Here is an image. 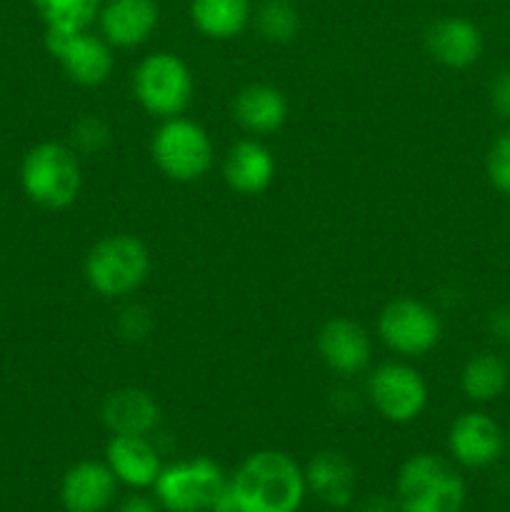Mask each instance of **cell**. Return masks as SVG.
Instances as JSON below:
<instances>
[{"label":"cell","instance_id":"cell-1","mask_svg":"<svg viewBox=\"0 0 510 512\" xmlns=\"http://www.w3.org/2000/svg\"><path fill=\"white\" fill-rule=\"evenodd\" d=\"M238 512H298L308 495L305 470L285 450H258L248 455L228 483Z\"/></svg>","mask_w":510,"mask_h":512},{"label":"cell","instance_id":"cell-2","mask_svg":"<svg viewBox=\"0 0 510 512\" xmlns=\"http://www.w3.org/2000/svg\"><path fill=\"white\" fill-rule=\"evenodd\" d=\"M150 250L138 235L110 233L90 245L83 260L85 283L108 300H125L148 280Z\"/></svg>","mask_w":510,"mask_h":512},{"label":"cell","instance_id":"cell-3","mask_svg":"<svg viewBox=\"0 0 510 512\" xmlns=\"http://www.w3.org/2000/svg\"><path fill=\"white\" fill-rule=\"evenodd\" d=\"M20 188L25 198L43 210H65L83 190L80 155L68 143L43 140L23 155Z\"/></svg>","mask_w":510,"mask_h":512},{"label":"cell","instance_id":"cell-4","mask_svg":"<svg viewBox=\"0 0 510 512\" xmlns=\"http://www.w3.org/2000/svg\"><path fill=\"white\" fill-rule=\"evenodd\" d=\"M393 498L400 512H460L465 480L450 460L435 453H415L395 475Z\"/></svg>","mask_w":510,"mask_h":512},{"label":"cell","instance_id":"cell-5","mask_svg":"<svg viewBox=\"0 0 510 512\" xmlns=\"http://www.w3.org/2000/svg\"><path fill=\"white\" fill-rule=\"evenodd\" d=\"M195 95L193 70L180 55L155 50L133 70V98L140 108L158 120L185 115Z\"/></svg>","mask_w":510,"mask_h":512},{"label":"cell","instance_id":"cell-6","mask_svg":"<svg viewBox=\"0 0 510 512\" xmlns=\"http://www.w3.org/2000/svg\"><path fill=\"white\" fill-rule=\"evenodd\" d=\"M150 158L168 180L195 183L213 168L215 145L203 125L178 115V118L160 120L150 138Z\"/></svg>","mask_w":510,"mask_h":512},{"label":"cell","instance_id":"cell-7","mask_svg":"<svg viewBox=\"0 0 510 512\" xmlns=\"http://www.w3.org/2000/svg\"><path fill=\"white\" fill-rule=\"evenodd\" d=\"M230 478L213 458L178 460L163 465L153 498L165 512H210L228 495Z\"/></svg>","mask_w":510,"mask_h":512},{"label":"cell","instance_id":"cell-8","mask_svg":"<svg viewBox=\"0 0 510 512\" xmlns=\"http://www.w3.org/2000/svg\"><path fill=\"white\" fill-rule=\"evenodd\" d=\"M365 395L380 418L393 425H408L428 408L430 390L420 370L403 360H388L370 370Z\"/></svg>","mask_w":510,"mask_h":512},{"label":"cell","instance_id":"cell-9","mask_svg":"<svg viewBox=\"0 0 510 512\" xmlns=\"http://www.w3.org/2000/svg\"><path fill=\"white\" fill-rule=\"evenodd\" d=\"M378 335L400 358H423L438 348L443 320L433 305L418 298H395L378 315Z\"/></svg>","mask_w":510,"mask_h":512},{"label":"cell","instance_id":"cell-10","mask_svg":"<svg viewBox=\"0 0 510 512\" xmlns=\"http://www.w3.org/2000/svg\"><path fill=\"white\" fill-rule=\"evenodd\" d=\"M45 48L63 73L83 88L108 83L115 70L113 45L93 30H45Z\"/></svg>","mask_w":510,"mask_h":512},{"label":"cell","instance_id":"cell-11","mask_svg":"<svg viewBox=\"0 0 510 512\" xmlns=\"http://www.w3.org/2000/svg\"><path fill=\"white\" fill-rule=\"evenodd\" d=\"M505 450V433L498 420L480 410L458 415L448 428V453L458 465L470 470L498 463Z\"/></svg>","mask_w":510,"mask_h":512},{"label":"cell","instance_id":"cell-12","mask_svg":"<svg viewBox=\"0 0 510 512\" xmlns=\"http://www.w3.org/2000/svg\"><path fill=\"white\" fill-rule=\"evenodd\" d=\"M315 348L330 373L353 378L373 360V340L368 330L350 318H330L315 335Z\"/></svg>","mask_w":510,"mask_h":512},{"label":"cell","instance_id":"cell-13","mask_svg":"<svg viewBox=\"0 0 510 512\" xmlns=\"http://www.w3.org/2000/svg\"><path fill=\"white\" fill-rule=\"evenodd\" d=\"M95 23L113 48H140L158 30L160 5L158 0H103Z\"/></svg>","mask_w":510,"mask_h":512},{"label":"cell","instance_id":"cell-14","mask_svg":"<svg viewBox=\"0 0 510 512\" xmlns=\"http://www.w3.org/2000/svg\"><path fill=\"white\" fill-rule=\"evenodd\" d=\"M483 48V30L463 15H443L425 30V50L443 68H470L480 60Z\"/></svg>","mask_w":510,"mask_h":512},{"label":"cell","instance_id":"cell-15","mask_svg":"<svg viewBox=\"0 0 510 512\" xmlns=\"http://www.w3.org/2000/svg\"><path fill=\"white\" fill-rule=\"evenodd\" d=\"M100 420L110 435H153L160 428L163 410L153 393L138 385H123L103 398Z\"/></svg>","mask_w":510,"mask_h":512},{"label":"cell","instance_id":"cell-16","mask_svg":"<svg viewBox=\"0 0 510 512\" xmlns=\"http://www.w3.org/2000/svg\"><path fill=\"white\" fill-rule=\"evenodd\" d=\"M118 485L105 460H80L60 480V505L65 512H105L118 495Z\"/></svg>","mask_w":510,"mask_h":512},{"label":"cell","instance_id":"cell-17","mask_svg":"<svg viewBox=\"0 0 510 512\" xmlns=\"http://www.w3.org/2000/svg\"><path fill=\"white\" fill-rule=\"evenodd\" d=\"M105 463L125 488L148 490L163 470V458L150 435H110Z\"/></svg>","mask_w":510,"mask_h":512},{"label":"cell","instance_id":"cell-18","mask_svg":"<svg viewBox=\"0 0 510 512\" xmlns=\"http://www.w3.org/2000/svg\"><path fill=\"white\" fill-rule=\"evenodd\" d=\"M305 485L308 493L323 505L335 510H345L353 505L358 490V473L348 455L340 450H320L305 465Z\"/></svg>","mask_w":510,"mask_h":512},{"label":"cell","instance_id":"cell-19","mask_svg":"<svg viewBox=\"0 0 510 512\" xmlns=\"http://www.w3.org/2000/svg\"><path fill=\"white\" fill-rule=\"evenodd\" d=\"M275 163L273 150L258 138H243L228 150L223 160V178L238 195H260L273 185Z\"/></svg>","mask_w":510,"mask_h":512},{"label":"cell","instance_id":"cell-20","mask_svg":"<svg viewBox=\"0 0 510 512\" xmlns=\"http://www.w3.org/2000/svg\"><path fill=\"white\" fill-rule=\"evenodd\" d=\"M288 98L270 83H250L233 100V120L253 138L278 133L288 120Z\"/></svg>","mask_w":510,"mask_h":512},{"label":"cell","instance_id":"cell-21","mask_svg":"<svg viewBox=\"0 0 510 512\" xmlns=\"http://www.w3.org/2000/svg\"><path fill=\"white\" fill-rule=\"evenodd\" d=\"M190 20L195 30L210 40H233L253 20L250 0H190Z\"/></svg>","mask_w":510,"mask_h":512},{"label":"cell","instance_id":"cell-22","mask_svg":"<svg viewBox=\"0 0 510 512\" xmlns=\"http://www.w3.org/2000/svg\"><path fill=\"white\" fill-rule=\"evenodd\" d=\"M510 383V370L505 360L495 353H475L460 370V390L473 403H493L505 393Z\"/></svg>","mask_w":510,"mask_h":512},{"label":"cell","instance_id":"cell-23","mask_svg":"<svg viewBox=\"0 0 510 512\" xmlns=\"http://www.w3.org/2000/svg\"><path fill=\"white\" fill-rule=\"evenodd\" d=\"M103 0H33L45 30H88L98 20Z\"/></svg>","mask_w":510,"mask_h":512},{"label":"cell","instance_id":"cell-24","mask_svg":"<svg viewBox=\"0 0 510 512\" xmlns=\"http://www.w3.org/2000/svg\"><path fill=\"white\" fill-rule=\"evenodd\" d=\"M253 18L263 40L273 45L293 43L300 33V13L293 0H263Z\"/></svg>","mask_w":510,"mask_h":512},{"label":"cell","instance_id":"cell-25","mask_svg":"<svg viewBox=\"0 0 510 512\" xmlns=\"http://www.w3.org/2000/svg\"><path fill=\"white\" fill-rule=\"evenodd\" d=\"M68 145L78 155H100L110 145V125L95 113L80 115L70 128Z\"/></svg>","mask_w":510,"mask_h":512},{"label":"cell","instance_id":"cell-26","mask_svg":"<svg viewBox=\"0 0 510 512\" xmlns=\"http://www.w3.org/2000/svg\"><path fill=\"white\" fill-rule=\"evenodd\" d=\"M113 328L118 338L125 340V343H143L153 333L155 318L150 308H145L143 303H125L118 310V315H115Z\"/></svg>","mask_w":510,"mask_h":512},{"label":"cell","instance_id":"cell-27","mask_svg":"<svg viewBox=\"0 0 510 512\" xmlns=\"http://www.w3.org/2000/svg\"><path fill=\"white\" fill-rule=\"evenodd\" d=\"M485 175L498 193L510 195V130L500 133L488 148Z\"/></svg>","mask_w":510,"mask_h":512},{"label":"cell","instance_id":"cell-28","mask_svg":"<svg viewBox=\"0 0 510 512\" xmlns=\"http://www.w3.org/2000/svg\"><path fill=\"white\" fill-rule=\"evenodd\" d=\"M490 108L500 115L503 120H510V68L500 70L493 78L488 90Z\"/></svg>","mask_w":510,"mask_h":512},{"label":"cell","instance_id":"cell-29","mask_svg":"<svg viewBox=\"0 0 510 512\" xmlns=\"http://www.w3.org/2000/svg\"><path fill=\"white\" fill-rule=\"evenodd\" d=\"M118 512H165L163 508L158 505V500L155 498H148V495H130V498H125L123 503L118 505Z\"/></svg>","mask_w":510,"mask_h":512},{"label":"cell","instance_id":"cell-30","mask_svg":"<svg viewBox=\"0 0 510 512\" xmlns=\"http://www.w3.org/2000/svg\"><path fill=\"white\" fill-rule=\"evenodd\" d=\"M488 328L495 340H500V343H510V310H495L488 320Z\"/></svg>","mask_w":510,"mask_h":512},{"label":"cell","instance_id":"cell-31","mask_svg":"<svg viewBox=\"0 0 510 512\" xmlns=\"http://www.w3.org/2000/svg\"><path fill=\"white\" fill-rule=\"evenodd\" d=\"M363 512H400L395 498H388V495H370L363 503Z\"/></svg>","mask_w":510,"mask_h":512},{"label":"cell","instance_id":"cell-32","mask_svg":"<svg viewBox=\"0 0 510 512\" xmlns=\"http://www.w3.org/2000/svg\"><path fill=\"white\" fill-rule=\"evenodd\" d=\"M210 512H238L233 505H220V508H213Z\"/></svg>","mask_w":510,"mask_h":512},{"label":"cell","instance_id":"cell-33","mask_svg":"<svg viewBox=\"0 0 510 512\" xmlns=\"http://www.w3.org/2000/svg\"><path fill=\"white\" fill-rule=\"evenodd\" d=\"M508 448H510V440H508Z\"/></svg>","mask_w":510,"mask_h":512}]
</instances>
